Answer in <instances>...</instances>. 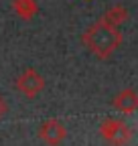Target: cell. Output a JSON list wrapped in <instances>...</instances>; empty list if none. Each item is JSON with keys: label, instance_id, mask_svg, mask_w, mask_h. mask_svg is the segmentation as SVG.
<instances>
[{"label": "cell", "instance_id": "8", "mask_svg": "<svg viewBox=\"0 0 138 146\" xmlns=\"http://www.w3.org/2000/svg\"><path fill=\"white\" fill-rule=\"evenodd\" d=\"M6 114H8V104H6V100L2 96H0V120H2Z\"/></svg>", "mask_w": 138, "mask_h": 146}, {"label": "cell", "instance_id": "2", "mask_svg": "<svg viewBox=\"0 0 138 146\" xmlns=\"http://www.w3.org/2000/svg\"><path fill=\"white\" fill-rule=\"evenodd\" d=\"M100 136L110 146H128L132 140V128L118 118H106L100 126Z\"/></svg>", "mask_w": 138, "mask_h": 146}, {"label": "cell", "instance_id": "1", "mask_svg": "<svg viewBox=\"0 0 138 146\" xmlns=\"http://www.w3.org/2000/svg\"><path fill=\"white\" fill-rule=\"evenodd\" d=\"M124 36L120 33V27H114L106 23L104 18H100L98 23H94L88 31L81 35V43L92 55H96L98 59L106 61L120 49Z\"/></svg>", "mask_w": 138, "mask_h": 146}, {"label": "cell", "instance_id": "5", "mask_svg": "<svg viewBox=\"0 0 138 146\" xmlns=\"http://www.w3.org/2000/svg\"><path fill=\"white\" fill-rule=\"evenodd\" d=\"M112 106H114L116 112L130 116V114H134L136 110H138V94H136L134 89L126 87V89L120 91V94H116V98H114Z\"/></svg>", "mask_w": 138, "mask_h": 146}, {"label": "cell", "instance_id": "7", "mask_svg": "<svg viewBox=\"0 0 138 146\" xmlns=\"http://www.w3.org/2000/svg\"><path fill=\"white\" fill-rule=\"evenodd\" d=\"M102 18H104L106 23L114 25V27H120V25L128 23L130 12H128V8H126L124 4H114L112 8H108L106 12H104V16H102Z\"/></svg>", "mask_w": 138, "mask_h": 146}, {"label": "cell", "instance_id": "4", "mask_svg": "<svg viewBox=\"0 0 138 146\" xmlns=\"http://www.w3.org/2000/svg\"><path fill=\"white\" fill-rule=\"evenodd\" d=\"M39 138L47 146H61L67 138V126L57 118H49L39 128Z\"/></svg>", "mask_w": 138, "mask_h": 146}, {"label": "cell", "instance_id": "6", "mask_svg": "<svg viewBox=\"0 0 138 146\" xmlns=\"http://www.w3.org/2000/svg\"><path fill=\"white\" fill-rule=\"evenodd\" d=\"M12 10L23 21H33L39 12V2L37 0H12Z\"/></svg>", "mask_w": 138, "mask_h": 146}, {"label": "cell", "instance_id": "3", "mask_svg": "<svg viewBox=\"0 0 138 146\" xmlns=\"http://www.w3.org/2000/svg\"><path fill=\"white\" fill-rule=\"evenodd\" d=\"M16 91L19 94H23L25 98H29V100H34L41 91L45 89V77L41 75L39 71H34L33 67H29V69H25L19 77H16Z\"/></svg>", "mask_w": 138, "mask_h": 146}]
</instances>
